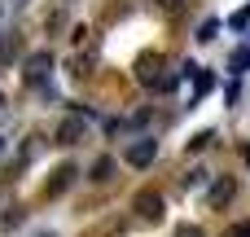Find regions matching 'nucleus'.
Returning <instances> with one entry per match:
<instances>
[{"label": "nucleus", "mask_w": 250, "mask_h": 237, "mask_svg": "<svg viewBox=\"0 0 250 237\" xmlns=\"http://www.w3.org/2000/svg\"><path fill=\"white\" fill-rule=\"evenodd\" d=\"M48 70H53V57H48V53H35V57L26 62V79H31V84H44Z\"/></svg>", "instance_id": "nucleus-2"}, {"label": "nucleus", "mask_w": 250, "mask_h": 237, "mask_svg": "<svg viewBox=\"0 0 250 237\" xmlns=\"http://www.w3.org/2000/svg\"><path fill=\"white\" fill-rule=\"evenodd\" d=\"M229 70H237V75H242V70H250V48H237V53L229 57Z\"/></svg>", "instance_id": "nucleus-7"}, {"label": "nucleus", "mask_w": 250, "mask_h": 237, "mask_svg": "<svg viewBox=\"0 0 250 237\" xmlns=\"http://www.w3.org/2000/svg\"><path fill=\"white\" fill-rule=\"evenodd\" d=\"M215 31H220V22H215V18H207V22L198 26V40L207 44V40H215Z\"/></svg>", "instance_id": "nucleus-9"}, {"label": "nucleus", "mask_w": 250, "mask_h": 237, "mask_svg": "<svg viewBox=\"0 0 250 237\" xmlns=\"http://www.w3.org/2000/svg\"><path fill=\"white\" fill-rule=\"evenodd\" d=\"M79 136H83V119H79V114H75V119H66V123L57 128V145H75Z\"/></svg>", "instance_id": "nucleus-3"}, {"label": "nucleus", "mask_w": 250, "mask_h": 237, "mask_svg": "<svg viewBox=\"0 0 250 237\" xmlns=\"http://www.w3.org/2000/svg\"><path fill=\"white\" fill-rule=\"evenodd\" d=\"M233 237H250V224H242V229H237V233H233Z\"/></svg>", "instance_id": "nucleus-15"}, {"label": "nucleus", "mask_w": 250, "mask_h": 237, "mask_svg": "<svg viewBox=\"0 0 250 237\" xmlns=\"http://www.w3.org/2000/svg\"><path fill=\"white\" fill-rule=\"evenodd\" d=\"M185 75H193L198 97H207V92H211V84H215V79H211V70H202V66H185Z\"/></svg>", "instance_id": "nucleus-5"}, {"label": "nucleus", "mask_w": 250, "mask_h": 237, "mask_svg": "<svg viewBox=\"0 0 250 237\" xmlns=\"http://www.w3.org/2000/svg\"><path fill=\"white\" fill-rule=\"evenodd\" d=\"M158 9H167V13H176V9H180V0H158Z\"/></svg>", "instance_id": "nucleus-13"}, {"label": "nucleus", "mask_w": 250, "mask_h": 237, "mask_svg": "<svg viewBox=\"0 0 250 237\" xmlns=\"http://www.w3.org/2000/svg\"><path fill=\"white\" fill-rule=\"evenodd\" d=\"M0 106H4V97H0Z\"/></svg>", "instance_id": "nucleus-17"}, {"label": "nucleus", "mask_w": 250, "mask_h": 237, "mask_svg": "<svg viewBox=\"0 0 250 237\" xmlns=\"http://www.w3.org/2000/svg\"><path fill=\"white\" fill-rule=\"evenodd\" d=\"M211 141H215V136H211V132H202V136H193V141H189V150H207Z\"/></svg>", "instance_id": "nucleus-11"}, {"label": "nucleus", "mask_w": 250, "mask_h": 237, "mask_svg": "<svg viewBox=\"0 0 250 237\" xmlns=\"http://www.w3.org/2000/svg\"><path fill=\"white\" fill-rule=\"evenodd\" d=\"M180 237H202V229H180Z\"/></svg>", "instance_id": "nucleus-14"}, {"label": "nucleus", "mask_w": 250, "mask_h": 237, "mask_svg": "<svg viewBox=\"0 0 250 237\" xmlns=\"http://www.w3.org/2000/svg\"><path fill=\"white\" fill-rule=\"evenodd\" d=\"M202 180H207V172H189V176H185V189H189V185H193V189H198V185H202Z\"/></svg>", "instance_id": "nucleus-12"}, {"label": "nucleus", "mask_w": 250, "mask_h": 237, "mask_svg": "<svg viewBox=\"0 0 250 237\" xmlns=\"http://www.w3.org/2000/svg\"><path fill=\"white\" fill-rule=\"evenodd\" d=\"M154 154H158V145H154V141H149V136H145V141H132V145H127V154H123V158H127V163H132V167H149V163H154Z\"/></svg>", "instance_id": "nucleus-1"}, {"label": "nucleus", "mask_w": 250, "mask_h": 237, "mask_svg": "<svg viewBox=\"0 0 250 237\" xmlns=\"http://www.w3.org/2000/svg\"><path fill=\"white\" fill-rule=\"evenodd\" d=\"M0 154H4V141H0Z\"/></svg>", "instance_id": "nucleus-16"}, {"label": "nucleus", "mask_w": 250, "mask_h": 237, "mask_svg": "<svg viewBox=\"0 0 250 237\" xmlns=\"http://www.w3.org/2000/svg\"><path fill=\"white\" fill-rule=\"evenodd\" d=\"M233 198V180H220L215 189H211V207H220V202H229Z\"/></svg>", "instance_id": "nucleus-6"}, {"label": "nucleus", "mask_w": 250, "mask_h": 237, "mask_svg": "<svg viewBox=\"0 0 250 237\" xmlns=\"http://www.w3.org/2000/svg\"><path fill=\"white\" fill-rule=\"evenodd\" d=\"M136 211H141L145 220H163V198H158V194H141V198H136Z\"/></svg>", "instance_id": "nucleus-4"}, {"label": "nucleus", "mask_w": 250, "mask_h": 237, "mask_svg": "<svg viewBox=\"0 0 250 237\" xmlns=\"http://www.w3.org/2000/svg\"><path fill=\"white\" fill-rule=\"evenodd\" d=\"M114 176V158H101L97 167H92V180H110Z\"/></svg>", "instance_id": "nucleus-8"}, {"label": "nucleus", "mask_w": 250, "mask_h": 237, "mask_svg": "<svg viewBox=\"0 0 250 237\" xmlns=\"http://www.w3.org/2000/svg\"><path fill=\"white\" fill-rule=\"evenodd\" d=\"M229 26H233V31H246V26H250V9L233 13V18H229Z\"/></svg>", "instance_id": "nucleus-10"}]
</instances>
